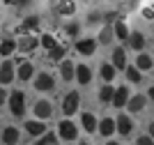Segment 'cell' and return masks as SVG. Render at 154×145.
Segmentation results:
<instances>
[{
	"instance_id": "obj_1",
	"label": "cell",
	"mask_w": 154,
	"mask_h": 145,
	"mask_svg": "<svg viewBox=\"0 0 154 145\" xmlns=\"http://www.w3.org/2000/svg\"><path fill=\"white\" fill-rule=\"evenodd\" d=\"M9 111H12V115H16V118H23V113H26V95L21 92V90H16V92H12L9 95Z\"/></svg>"
},
{
	"instance_id": "obj_2",
	"label": "cell",
	"mask_w": 154,
	"mask_h": 145,
	"mask_svg": "<svg viewBox=\"0 0 154 145\" xmlns=\"http://www.w3.org/2000/svg\"><path fill=\"white\" fill-rule=\"evenodd\" d=\"M78 104H81V95H78L76 90L74 92H69V95L64 97V101H62V111H64V115L69 118V115H74L78 111Z\"/></svg>"
},
{
	"instance_id": "obj_3",
	"label": "cell",
	"mask_w": 154,
	"mask_h": 145,
	"mask_svg": "<svg viewBox=\"0 0 154 145\" xmlns=\"http://www.w3.org/2000/svg\"><path fill=\"white\" fill-rule=\"evenodd\" d=\"M37 46H39V39L35 37V35H23V37L16 42V51H21V53H32Z\"/></svg>"
},
{
	"instance_id": "obj_4",
	"label": "cell",
	"mask_w": 154,
	"mask_h": 145,
	"mask_svg": "<svg viewBox=\"0 0 154 145\" xmlns=\"http://www.w3.org/2000/svg\"><path fill=\"white\" fill-rule=\"evenodd\" d=\"M58 134H60V138H62V140H74L78 136V129H76V125H74L71 120H62V122H60Z\"/></svg>"
},
{
	"instance_id": "obj_5",
	"label": "cell",
	"mask_w": 154,
	"mask_h": 145,
	"mask_svg": "<svg viewBox=\"0 0 154 145\" xmlns=\"http://www.w3.org/2000/svg\"><path fill=\"white\" fill-rule=\"evenodd\" d=\"M131 129H134L131 118H127V115H117V118H115V131L120 134V136H129Z\"/></svg>"
},
{
	"instance_id": "obj_6",
	"label": "cell",
	"mask_w": 154,
	"mask_h": 145,
	"mask_svg": "<svg viewBox=\"0 0 154 145\" xmlns=\"http://www.w3.org/2000/svg\"><path fill=\"white\" fill-rule=\"evenodd\" d=\"M51 115H53V106H51V101L39 99L37 104H35V118H39V120H46V118H51Z\"/></svg>"
},
{
	"instance_id": "obj_7",
	"label": "cell",
	"mask_w": 154,
	"mask_h": 145,
	"mask_svg": "<svg viewBox=\"0 0 154 145\" xmlns=\"http://www.w3.org/2000/svg\"><path fill=\"white\" fill-rule=\"evenodd\" d=\"M53 85H55V81H53L51 74H46V71H42V74L35 78V88L42 90V92H48V90H53Z\"/></svg>"
},
{
	"instance_id": "obj_8",
	"label": "cell",
	"mask_w": 154,
	"mask_h": 145,
	"mask_svg": "<svg viewBox=\"0 0 154 145\" xmlns=\"http://www.w3.org/2000/svg\"><path fill=\"white\" fill-rule=\"evenodd\" d=\"M97 44H99L97 39H81V42L76 44V51L81 53V55H92V53L97 51Z\"/></svg>"
},
{
	"instance_id": "obj_9",
	"label": "cell",
	"mask_w": 154,
	"mask_h": 145,
	"mask_svg": "<svg viewBox=\"0 0 154 145\" xmlns=\"http://www.w3.org/2000/svg\"><path fill=\"white\" fill-rule=\"evenodd\" d=\"M74 76H76V81L83 83V85H88V83L92 81V71H90L88 65H78L76 69H74Z\"/></svg>"
},
{
	"instance_id": "obj_10",
	"label": "cell",
	"mask_w": 154,
	"mask_h": 145,
	"mask_svg": "<svg viewBox=\"0 0 154 145\" xmlns=\"http://www.w3.org/2000/svg\"><path fill=\"white\" fill-rule=\"evenodd\" d=\"M12 81H14V65L9 60H5L2 67H0V83L7 85V83H12Z\"/></svg>"
},
{
	"instance_id": "obj_11",
	"label": "cell",
	"mask_w": 154,
	"mask_h": 145,
	"mask_svg": "<svg viewBox=\"0 0 154 145\" xmlns=\"http://www.w3.org/2000/svg\"><path fill=\"white\" fill-rule=\"evenodd\" d=\"M127 99H129V90H127V85H122V88H117L115 92H113V106H117V108H122V106H127Z\"/></svg>"
},
{
	"instance_id": "obj_12",
	"label": "cell",
	"mask_w": 154,
	"mask_h": 145,
	"mask_svg": "<svg viewBox=\"0 0 154 145\" xmlns=\"http://www.w3.org/2000/svg\"><path fill=\"white\" fill-rule=\"evenodd\" d=\"M97 129H99L101 136H113V131H115V120H113V118H103V120L97 125Z\"/></svg>"
},
{
	"instance_id": "obj_13",
	"label": "cell",
	"mask_w": 154,
	"mask_h": 145,
	"mask_svg": "<svg viewBox=\"0 0 154 145\" xmlns=\"http://www.w3.org/2000/svg\"><path fill=\"white\" fill-rule=\"evenodd\" d=\"M143 106H145V95H134V97L127 99V108L131 111V113H138Z\"/></svg>"
},
{
	"instance_id": "obj_14",
	"label": "cell",
	"mask_w": 154,
	"mask_h": 145,
	"mask_svg": "<svg viewBox=\"0 0 154 145\" xmlns=\"http://www.w3.org/2000/svg\"><path fill=\"white\" fill-rule=\"evenodd\" d=\"M32 74H35V67H32L30 62H26V60H21V67H19V71H16L19 81H30Z\"/></svg>"
},
{
	"instance_id": "obj_15",
	"label": "cell",
	"mask_w": 154,
	"mask_h": 145,
	"mask_svg": "<svg viewBox=\"0 0 154 145\" xmlns=\"http://www.w3.org/2000/svg\"><path fill=\"white\" fill-rule=\"evenodd\" d=\"M26 131L30 134V136H42V134L46 131V125L44 122H35V120H30V122H26Z\"/></svg>"
},
{
	"instance_id": "obj_16",
	"label": "cell",
	"mask_w": 154,
	"mask_h": 145,
	"mask_svg": "<svg viewBox=\"0 0 154 145\" xmlns=\"http://www.w3.org/2000/svg\"><path fill=\"white\" fill-rule=\"evenodd\" d=\"M113 67H115V69H124V67H127V53H124V49L113 51Z\"/></svg>"
},
{
	"instance_id": "obj_17",
	"label": "cell",
	"mask_w": 154,
	"mask_h": 145,
	"mask_svg": "<svg viewBox=\"0 0 154 145\" xmlns=\"http://www.w3.org/2000/svg\"><path fill=\"white\" fill-rule=\"evenodd\" d=\"M74 65H71V60H60V74H62V81H71L74 78Z\"/></svg>"
},
{
	"instance_id": "obj_18",
	"label": "cell",
	"mask_w": 154,
	"mask_h": 145,
	"mask_svg": "<svg viewBox=\"0 0 154 145\" xmlns=\"http://www.w3.org/2000/svg\"><path fill=\"white\" fill-rule=\"evenodd\" d=\"M2 140H5V145H16V140H19V129H16V127H7L5 131H2Z\"/></svg>"
},
{
	"instance_id": "obj_19",
	"label": "cell",
	"mask_w": 154,
	"mask_h": 145,
	"mask_svg": "<svg viewBox=\"0 0 154 145\" xmlns=\"http://www.w3.org/2000/svg\"><path fill=\"white\" fill-rule=\"evenodd\" d=\"M129 46H131V49H136V51H143V46H145V37H143L140 32H131V35H129Z\"/></svg>"
},
{
	"instance_id": "obj_20",
	"label": "cell",
	"mask_w": 154,
	"mask_h": 145,
	"mask_svg": "<svg viewBox=\"0 0 154 145\" xmlns=\"http://www.w3.org/2000/svg\"><path fill=\"white\" fill-rule=\"evenodd\" d=\"M58 12L62 14V16H69V14H74V12H76V2H74V0H60Z\"/></svg>"
},
{
	"instance_id": "obj_21",
	"label": "cell",
	"mask_w": 154,
	"mask_h": 145,
	"mask_svg": "<svg viewBox=\"0 0 154 145\" xmlns=\"http://www.w3.org/2000/svg\"><path fill=\"white\" fill-rule=\"evenodd\" d=\"M136 67L140 71H149L152 69V58H149L147 53H140V55L136 58Z\"/></svg>"
},
{
	"instance_id": "obj_22",
	"label": "cell",
	"mask_w": 154,
	"mask_h": 145,
	"mask_svg": "<svg viewBox=\"0 0 154 145\" xmlns=\"http://www.w3.org/2000/svg\"><path fill=\"white\" fill-rule=\"evenodd\" d=\"M81 120H83V127H85V131H97V125H99V122H97V118L92 113H83V118H81Z\"/></svg>"
},
{
	"instance_id": "obj_23",
	"label": "cell",
	"mask_w": 154,
	"mask_h": 145,
	"mask_svg": "<svg viewBox=\"0 0 154 145\" xmlns=\"http://www.w3.org/2000/svg\"><path fill=\"white\" fill-rule=\"evenodd\" d=\"M14 51H16V42H14V39H5V42H2V44H0V55H12Z\"/></svg>"
},
{
	"instance_id": "obj_24",
	"label": "cell",
	"mask_w": 154,
	"mask_h": 145,
	"mask_svg": "<svg viewBox=\"0 0 154 145\" xmlns=\"http://www.w3.org/2000/svg\"><path fill=\"white\" fill-rule=\"evenodd\" d=\"M48 53H51V60H53V62H60V60L64 58V46L62 44H55L53 49H48Z\"/></svg>"
},
{
	"instance_id": "obj_25",
	"label": "cell",
	"mask_w": 154,
	"mask_h": 145,
	"mask_svg": "<svg viewBox=\"0 0 154 145\" xmlns=\"http://www.w3.org/2000/svg\"><path fill=\"white\" fill-rule=\"evenodd\" d=\"M115 37L122 39V42L129 37V28H127V23H124V21H117V23H115Z\"/></svg>"
},
{
	"instance_id": "obj_26",
	"label": "cell",
	"mask_w": 154,
	"mask_h": 145,
	"mask_svg": "<svg viewBox=\"0 0 154 145\" xmlns=\"http://www.w3.org/2000/svg\"><path fill=\"white\" fill-rule=\"evenodd\" d=\"M101 78H103V81H106V83H110V81H113V78H115V67L106 62V65H103V67H101Z\"/></svg>"
},
{
	"instance_id": "obj_27",
	"label": "cell",
	"mask_w": 154,
	"mask_h": 145,
	"mask_svg": "<svg viewBox=\"0 0 154 145\" xmlns=\"http://www.w3.org/2000/svg\"><path fill=\"white\" fill-rule=\"evenodd\" d=\"M113 92H115V90L110 88V83H106V85H103V88L99 90V99H101L103 104H108V101L113 99Z\"/></svg>"
},
{
	"instance_id": "obj_28",
	"label": "cell",
	"mask_w": 154,
	"mask_h": 145,
	"mask_svg": "<svg viewBox=\"0 0 154 145\" xmlns=\"http://www.w3.org/2000/svg\"><path fill=\"white\" fill-rule=\"evenodd\" d=\"M124 71H127V78L131 83H140L143 78H140V69L138 67H124Z\"/></svg>"
},
{
	"instance_id": "obj_29",
	"label": "cell",
	"mask_w": 154,
	"mask_h": 145,
	"mask_svg": "<svg viewBox=\"0 0 154 145\" xmlns=\"http://www.w3.org/2000/svg\"><path fill=\"white\" fill-rule=\"evenodd\" d=\"M110 39H113V30H110V25H103V30H101V35H99V44H110Z\"/></svg>"
},
{
	"instance_id": "obj_30",
	"label": "cell",
	"mask_w": 154,
	"mask_h": 145,
	"mask_svg": "<svg viewBox=\"0 0 154 145\" xmlns=\"http://www.w3.org/2000/svg\"><path fill=\"white\" fill-rule=\"evenodd\" d=\"M55 143H58V136H53V134H46V131H44L37 145H55Z\"/></svg>"
},
{
	"instance_id": "obj_31",
	"label": "cell",
	"mask_w": 154,
	"mask_h": 145,
	"mask_svg": "<svg viewBox=\"0 0 154 145\" xmlns=\"http://www.w3.org/2000/svg\"><path fill=\"white\" fill-rule=\"evenodd\" d=\"M39 28V19L37 16H30V19L23 21V30H37Z\"/></svg>"
},
{
	"instance_id": "obj_32",
	"label": "cell",
	"mask_w": 154,
	"mask_h": 145,
	"mask_svg": "<svg viewBox=\"0 0 154 145\" xmlns=\"http://www.w3.org/2000/svg\"><path fill=\"white\" fill-rule=\"evenodd\" d=\"M39 44L44 46V49H53V46L58 44V42H55V39H53V37H51V35H44V37L39 39Z\"/></svg>"
},
{
	"instance_id": "obj_33",
	"label": "cell",
	"mask_w": 154,
	"mask_h": 145,
	"mask_svg": "<svg viewBox=\"0 0 154 145\" xmlns=\"http://www.w3.org/2000/svg\"><path fill=\"white\" fill-rule=\"evenodd\" d=\"M136 145H154V138H152V136H138Z\"/></svg>"
},
{
	"instance_id": "obj_34",
	"label": "cell",
	"mask_w": 154,
	"mask_h": 145,
	"mask_svg": "<svg viewBox=\"0 0 154 145\" xmlns=\"http://www.w3.org/2000/svg\"><path fill=\"white\" fill-rule=\"evenodd\" d=\"M67 35H69V37H76L78 35V23H69L67 25Z\"/></svg>"
},
{
	"instance_id": "obj_35",
	"label": "cell",
	"mask_w": 154,
	"mask_h": 145,
	"mask_svg": "<svg viewBox=\"0 0 154 145\" xmlns=\"http://www.w3.org/2000/svg\"><path fill=\"white\" fill-rule=\"evenodd\" d=\"M5 101H7V92L0 88V104H5Z\"/></svg>"
},
{
	"instance_id": "obj_36",
	"label": "cell",
	"mask_w": 154,
	"mask_h": 145,
	"mask_svg": "<svg viewBox=\"0 0 154 145\" xmlns=\"http://www.w3.org/2000/svg\"><path fill=\"white\" fill-rule=\"evenodd\" d=\"M147 97H149V99H152V101H154V88H149V92H147Z\"/></svg>"
},
{
	"instance_id": "obj_37",
	"label": "cell",
	"mask_w": 154,
	"mask_h": 145,
	"mask_svg": "<svg viewBox=\"0 0 154 145\" xmlns=\"http://www.w3.org/2000/svg\"><path fill=\"white\" fill-rule=\"evenodd\" d=\"M149 136H152V138H154V122H152V125H149Z\"/></svg>"
},
{
	"instance_id": "obj_38",
	"label": "cell",
	"mask_w": 154,
	"mask_h": 145,
	"mask_svg": "<svg viewBox=\"0 0 154 145\" xmlns=\"http://www.w3.org/2000/svg\"><path fill=\"white\" fill-rule=\"evenodd\" d=\"M106 145H117V143H115V140H108V143H106Z\"/></svg>"
},
{
	"instance_id": "obj_39",
	"label": "cell",
	"mask_w": 154,
	"mask_h": 145,
	"mask_svg": "<svg viewBox=\"0 0 154 145\" xmlns=\"http://www.w3.org/2000/svg\"><path fill=\"white\" fill-rule=\"evenodd\" d=\"M81 145H88V143H81Z\"/></svg>"
}]
</instances>
